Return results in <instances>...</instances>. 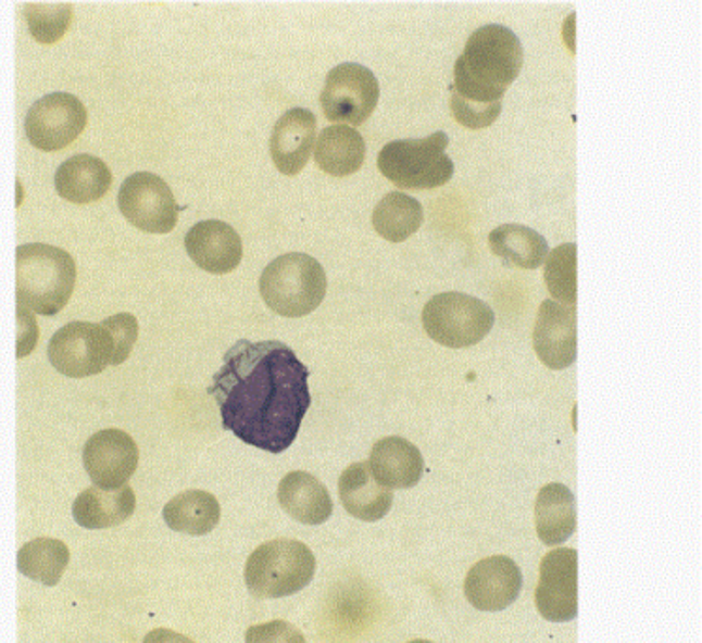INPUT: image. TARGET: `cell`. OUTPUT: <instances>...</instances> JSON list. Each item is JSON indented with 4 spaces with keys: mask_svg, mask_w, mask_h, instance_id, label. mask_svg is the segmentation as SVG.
<instances>
[{
    "mask_svg": "<svg viewBox=\"0 0 702 643\" xmlns=\"http://www.w3.org/2000/svg\"><path fill=\"white\" fill-rule=\"evenodd\" d=\"M310 369L281 341L241 339L228 349L208 393L223 429L269 454H283L310 411Z\"/></svg>",
    "mask_w": 702,
    "mask_h": 643,
    "instance_id": "6da1fadb",
    "label": "cell"
},
{
    "mask_svg": "<svg viewBox=\"0 0 702 643\" xmlns=\"http://www.w3.org/2000/svg\"><path fill=\"white\" fill-rule=\"evenodd\" d=\"M522 64L524 48L511 28L498 23L477 28L454 64V84L450 87L452 117L469 130L492 126Z\"/></svg>",
    "mask_w": 702,
    "mask_h": 643,
    "instance_id": "7a4b0ae2",
    "label": "cell"
},
{
    "mask_svg": "<svg viewBox=\"0 0 702 643\" xmlns=\"http://www.w3.org/2000/svg\"><path fill=\"white\" fill-rule=\"evenodd\" d=\"M76 287L72 254L46 243H27L15 251L17 305L36 315L55 316L66 307Z\"/></svg>",
    "mask_w": 702,
    "mask_h": 643,
    "instance_id": "3957f363",
    "label": "cell"
},
{
    "mask_svg": "<svg viewBox=\"0 0 702 643\" xmlns=\"http://www.w3.org/2000/svg\"><path fill=\"white\" fill-rule=\"evenodd\" d=\"M328 290L318 260L303 252H288L262 272L261 295L269 311L285 318H302L315 311Z\"/></svg>",
    "mask_w": 702,
    "mask_h": 643,
    "instance_id": "277c9868",
    "label": "cell"
},
{
    "mask_svg": "<svg viewBox=\"0 0 702 643\" xmlns=\"http://www.w3.org/2000/svg\"><path fill=\"white\" fill-rule=\"evenodd\" d=\"M315 572L316 559L310 545L300 540H269L249 555L246 585L256 598L275 601L303 591Z\"/></svg>",
    "mask_w": 702,
    "mask_h": 643,
    "instance_id": "5b68a950",
    "label": "cell"
},
{
    "mask_svg": "<svg viewBox=\"0 0 702 643\" xmlns=\"http://www.w3.org/2000/svg\"><path fill=\"white\" fill-rule=\"evenodd\" d=\"M449 136L434 133L421 140H396L380 149V174L403 190H434L452 179L454 162L447 154Z\"/></svg>",
    "mask_w": 702,
    "mask_h": 643,
    "instance_id": "8992f818",
    "label": "cell"
},
{
    "mask_svg": "<svg viewBox=\"0 0 702 643\" xmlns=\"http://www.w3.org/2000/svg\"><path fill=\"white\" fill-rule=\"evenodd\" d=\"M496 315L478 298L462 292L434 295L422 311V326L428 337L447 349H469L492 331Z\"/></svg>",
    "mask_w": 702,
    "mask_h": 643,
    "instance_id": "52a82bcc",
    "label": "cell"
},
{
    "mask_svg": "<svg viewBox=\"0 0 702 643\" xmlns=\"http://www.w3.org/2000/svg\"><path fill=\"white\" fill-rule=\"evenodd\" d=\"M48 357L64 377H95L112 365V336L102 324L71 322L51 337Z\"/></svg>",
    "mask_w": 702,
    "mask_h": 643,
    "instance_id": "ba28073f",
    "label": "cell"
},
{
    "mask_svg": "<svg viewBox=\"0 0 702 643\" xmlns=\"http://www.w3.org/2000/svg\"><path fill=\"white\" fill-rule=\"evenodd\" d=\"M377 77L364 64L343 63L331 68L321 92L326 119L341 125L359 126L372 117L379 104Z\"/></svg>",
    "mask_w": 702,
    "mask_h": 643,
    "instance_id": "9c48e42d",
    "label": "cell"
},
{
    "mask_svg": "<svg viewBox=\"0 0 702 643\" xmlns=\"http://www.w3.org/2000/svg\"><path fill=\"white\" fill-rule=\"evenodd\" d=\"M120 211L134 228L146 234H170L179 218L174 192L162 177L138 172L121 185Z\"/></svg>",
    "mask_w": 702,
    "mask_h": 643,
    "instance_id": "30bf717a",
    "label": "cell"
},
{
    "mask_svg": "<svg viewBox=\"0 0 702 643\" xmlns=\"http://www.w3.org/2000/svg\"><path fill=\"white\" fill-rule=\"evenodd\" d=\"M87 126V110L71 92H51L30 105L25 134L30 146L53 153L78 140Z\"/></svg>",
    "mask_w": 702,
    "mask_h": 643,
    "instance_id": "8fae6325",
    "label": "cell"
},
{
    "mask_svg": "<svg viewBox=\"0 0 702 643\" xmlns=\"http://www.w3.org/2000/svg\"><path fill=\"white\" fill-rule=\"evenodd\" d=\"M535 606L547 621L569 622L578 617V553L557 547L547 553L539 567Z\"/></svg>",
    "mask_w": 702,
    "mask_h": 643,
    "instance_id": "7c38bea8",
    "label": "cell"
},
{
    "mask_svg": "<svg viewBox=\"0 0 702 643\" xmlns=\"http://www.w3.org/2000/svg\"><path fill=\"white\" fill-rule=\"evenodd\" d=\"M138 444L121 429H104L85 442L84 467L100 490L123 488L138 469Z\"/></svg>",
    "mask_w": 702,
    "mask_h": 643,
    "instance_id": "4fadbf2b",
    "label": "cell"
},
{
    "mask_svg": "<svg viewBox=\"0 0 702 643\" xmlns=\"http://www.w3.org/2000/svg\"><path fill=\"white\" fill-rule=\"evenodd\" d=\"M524 576L511 557L492 555L478 560L464 581L465 598L480 612H503L518 601Z\"/></svg>",
    "mask_w": 702,
    "mask_h": 643,
    "instance_id": "5bb4252c",
    "label": "cell"
},
{
    "mask_svg": "<svg viewBox=\"0 0 702 643\" xmlns=\"http://www.w3.org/2000/svg\"><path fill=\"white\" fill-rule=\"evenodd\" d=\"M534 349L544 367L563 371L576 362V308L542 301L534 329Z\"/></svg>",
    "mask_w": 702,
    "mask_h": 643,
    "instance_id": "9a60e30c",
    "label": "cell"
},
{
    "mask_svg": "<svg viewBox=\"0 0 702 643\" xmlns=\"http://www.w3.org/2000/svg\"><path fill=\"white\" fill-rule=\"evenodd\" d=\"M185 249L200 269L211 275L233 273L243 259L238 231L223 220H202L185 236Z\"/></svg>",
    "mask_w": 702,
    "mask_h": 643,
    "instance_id": "2e32d148",
    "label": "cell"
},
{
    "mask_svg": "<svg viewBox=\"0 0 702 643\" xmlns=\"http://www.w3.org/2000/svg\"><path fill=\"white\" fill-rule=\"evenodd\" d=\"M316 141L315 113L292 108L275 123L269 138V154L283 175H298L310 162Z\"/></svg>",
    "mask_w": 702,
    "mask_h": 643,
    "instance_id": "e0dca14e",
    "label": "cell"
},
{
    "mask_svg": "<svg viewBox=\"0 0 702 643\" xmlns=\"http://www.w3.org/2000/svg\"><path fill=\"white\" fill-rule=\"evenodd\" d=\"M369 469L388 490H411L424 475L421 450L403 437H385L375 442L369 454Z\"/></svg>",
    "mask_w": 702,
    "mask_h": 643,
    "instance_id": "ac0fdd59",
    "label": "cell"
},
{
    "mask_svg": "<svg viewBox=\"0 0 702 643\" xmlns=\"http://www.w3.org/2000/svg\"><path fill=\"white\" fill-rule=\"evenodd\" d=\"M339 499L352 518L375 524L392 508L393 493L373 478L369 463H352L339 476Z\"/></svg>",
    "mask_w": 702,
    "mask_h": 643,
    "instance_id": "d6986e66",
    "label": "cell"
},
{
    "mask_svg": "<svg viewBox=\"0 0 702 643\" xmlns=\"http://www.w3.org/2000/svg\"><path fill=\"white\" fill-rule=\"evenodd\" d=\"M277 499L290 518L303 525H323L331 518L330 491L316 476L303 470L288 472L277 488Z\"/></svg>",
    "mask_w": 702,
    "mask_h": 643,
    "instance_id": "ffe728a7",
    "label": "cell"
},
{
    "mask_svg": "<svg viewBox=\"0 0 702 643\" xmlns=\"http://www.w3.org/2000/svg\"><path fill=\"white\" fill-rule=\"evenodd\" d=\"M112 179V172L99 156L76 154L57 169V194L76 205L99 202L108 194Z\"/></svg>",
    "mask_w": 702,
    "mask_h": 643,
    "instance_id": "44dd1931",
    "label": "cell"
},
{
    "mask_svg": "<svg viewBox=\"0 0 702 643\" xmlns=\"http://www.w3.org/2000/svg\"><path fill=\"white\" fill-rule=\"evenodd\" d=\"M136 510V495L130 486H123L117 490H100L89 488L82 491L72 506V516L76 524L89 531L112 529L133 518Z\"/></svg>",
    "mask_w": 702,
    "mask_h": 643,
    "instance_id": "7402d4cb",
    "label": "cell"
},
{
    "mask_svg": "<svg viewBox=\"0 0 702 643\" xmlns=\"http://www.w3.org/2000/svg\"><path fill=\"white\" fill-rule=\"evenodd\" d=\"M535 529L542 544H563L576 531L575 495L563 483H547L535 501Z\"/></svg>",
    "mask_w": 702,
    "mask_h": 643,
    "instance_id": "603a6c76",
    "label": "cell"
},
{
    "mask_svg": "<svg viewBox=\"0 0 702 643\" xmlns=\"http://www.w3.org/2000/svg\"><path fill=\"white\" fill-rule=\"evenodd\" d=\"M365 153L367 149L362 134L349 125L326 126L316 138V166L334 177H349L360 172Z\"/></svg>",
    "mask_w": 702,
    "mask_h": 643,
    "instance_id": "cb8c5ba5",
    "label": "cell"
},
{
    "mask_svg": "<svg viewBox=\"0 0 702 643\" xmlns=\"http://www.w3.org/2000/svg\"><path fill=\"white\" fill-rule=\"evenodd\" d=\"M162 518L172 531L189 537H205L221 521V504L217 496L208 491H183L164 506Z\"/></svg>",
    "mask_w": 702,
    "mask_h": 643,
    "instance_id": "d4e9b609",
    "label": "cell"
},
{
    "mask_svg": "<svg viewBox=\"0 0 702 643\" xmlns=\"http://www.w3.org/2000/svg\"><path fill=\"white\" fill-rule=\"evenodd\" d=\"M490 251L506 266L539 269L548 256V241L524 224H501L488 236Z\"/></svg>",
    "mask_w": 702,
    "mask_h": 643,
    "instance_id": "484cf974",
    "label": "cell"
},
{
    "mask_svg": "<svg viewBox=\"0 0 702 643\" xmlns=\"http://www.w3.org/2000/svg\"><path fill=\"white\" fill-rule=\"evenodd\" d=\"M373 228L390 243H403L421 230L424 210L416 198L390 192L373 210Z\"/></svg>",
    "mask_w": 702,
    "mask_h": 643,
    "instance_id": "4316f807",
    "label": "cell"
},
{
    "mask_svg": "<svg viewBox=\"0 0 702 643\" xmlns=\"http://www.w3.org/2000/svg\"><path fill=\"white\" fill-rule=\"evenodd\" d=\"M68 563L71 550L57 539L30 540L17 553V570L46 588H55L63 580Z\"/></svg>",
    "mask_w": 702,
    "mask_h": 643,
    "instance_id": "83f0119b",
    "label": "cell"
},
{
    "mask_svg": "<svg viewBox=\"0 0 702 643\" xmlns=\"http://www.w3.org/2000/svg\"><path fill=\"white\" fill-rule=\"evenodd\" d=\"M544 282L557 303L576 307V245L555 247L544 260Z\"/></svg>",
    "mask_w": 702,
    "mask_h": 643,
    "instance_id": "f1b7e54d",
    "label": "cell"
},
{
    "mask_svg": "<svg viewBox=\"0 0 702 643\" xmlns=\"http://www.w3.org/2000/svg\"><path fill=\"white\" fill-rule=\"evenodd\" d=\"M23 12L36 42L51 46L71 27L74 8L72 4H25Z\"/></svg>",
    "mask_w": 702,
    "mask_h": 643,
    "instance_id": "f546056e",
    "label": "cell"
},
{
    "mask_svg": "<svg viewBox=\"0 0 702 643\" xmlns=\"http://www.w3.org/2000/svg\"><path fill=\"white\" fill-rule=\"evenodd\" d=\"M102 326L108 329V333L112 336L113 341V367L125 364L130 352H133L134 344L138 341V320L136 316L130 313H120V315L108 316L102 320Z\"/></svg>",
    "mask_w": 702,
    "mask_h": 643,
    "instance_id": "4dcf8cb0",
    "label": "cell"
},
{
    "mask_svg": "<svg viewBox=\"0 0 702 643\" xmlns=\"http://www.w3.org/2000/svg\"><path fill=\"white\" fill-rule=\"evenodd\" d=\"M246 643H308L302 630L296 629L288 621L264 622L254 625L246 632Z\"/></svg>",
    "mask_w": 702,
    "mask_h": 643,
    "instance_id": "1f68e13d",
    "label": "cell"
},
{
    "mask_svg": "<svg viewBox=\"0 0 702 643\" xmlns=\"http://www.w3.org/2000/svg\"><path fill=\"white\" fill-rule=\"evenodd\" d=\"M17 357L28 356L38 343V326L33 311L17 305Z\"/></svg>",
    "mask_w": 702,
    "mask_h": 643,
    "instance_id": "d6a6232c",
    "label": "cell"
},
{
    "mask_svg": "<svg viewBox=\"0 0 702 643\" xmlns=\"http://www.w3.org/2000/svg\"><path fill=\"white\" fill-rule=\"evenodd\" d=\"M143 643H195L190 638L177 634L174 630L156 629L151 630Z\"/></svg>",
    "mask_w": 702,
    "mask_h": 643,
    "instance_id": "836d02e7",
    "label": "cell"
},
{
    "mask_svg": "<svg viewBox=\"0 0 702 643\" xmlns=\"http://www.w3.org/2000/svg\"><path fill=\"white\" fill-rule=\"evenodd\" d=\"M409 643H434V642H428V640H413V642Z\"/></svg>",
    "mask_w": 702,
    "mask_h": 643,
    "instance_id": "e575fe53",
    "label": "cell"
}]
</instances>
